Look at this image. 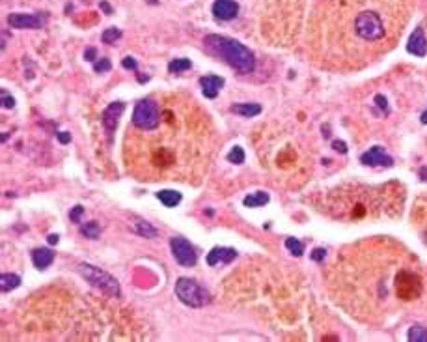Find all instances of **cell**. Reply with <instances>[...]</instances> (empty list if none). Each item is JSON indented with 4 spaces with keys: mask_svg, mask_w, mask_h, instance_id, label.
I'll use <instances>...</instances> for the list:
<instances>
[{
    "mask_svg": "<svg viewBox=\"0 0 427 342\" xmlns=\"http://www.w3.org/2000/svg\"><path fill=\"white\" fill-rule=\"evenodd\" d=\"M204 43L211 53L224 58L239 73H252L256 68V58L252 55V51H248L243 43H239L235 39L211 34V36H206Z\"/></svg>",
    "mask_w": 427,
    "mask_h": 342,
    "instance_id": "cell-1",
    "label": "cell"
},
{
    "mask_svg": "<svg viewBox=\"0 0 427 342\" xmlns=\"http://www.w3.org/2000/svg\"><path fill=\"white\" fill-rule=\"evenodd\" d=\"M176 296L181 303L189 305L192 309H202L209 305L211 296L204 286H200L196 280L189 279V277H181L176 282Z\"/></svg>",
    "mask_w": 427,
    "mask_h": 342,
    "instance_id": "cell-2",
    "label": "cell"
},
{
    "mask_svg": "<svg viewBox=\"0 0 427 342\" xmlns=\"http://www.w3.org/2000/svg\"><path fill=\"white\" fill-rule=\"evenodd\" d=\"M78 273H80L93 288H99L101 292H105L107 296L120 297V284H118V280H116L110 273L105 271V269H99V267L90 265V264H80L78 265Z\"/></svg>",
    "mask_w": 427,
    "mask_h": 342,
    "instance_id": "cell-3",
    "label": "cell"
},
{
    "mask_svg": "<svg viewBox=\"0 0 427 342\" xmlns=\"http://www.w3.org/2000/svg\"><path fill=\"white\" fill-rule=\"evenodd\" d=\"M355 30L362 39L377 41L384 36V24L375 11H362L355 19Z\"/></svg>",
    "mask_w": 427,
    "mask_h": 342,
    "instance_id": "cell-4",
    "label": "cell"
},
{
    "mask_svg": "<svg viewBox=\"0 0 427 342\" xmlns=\"http://www.w3.org/2000/svg\"><path fill=\"white\" fill-rule=\"evenodd\" d=\"M133 124L137 125L138 129H144V131L155 129V127L159 125V110H157V105H155L151 99H142V101H138V105L135 107V112H133Z\"/></svg>",
    "mask_w": 427,
    "mask_h": 342,
    "instance_id": "cell-5",
    "label": "cell"
},
{
    "mask_svg": "<svg viewBox=\"0 0 427 342\" xmlns=\"http://www.w3.org/2000/svg\"><path fill=\"white\" fill-rule=\"evenodd\" d=\"M170 249H172V255L177 260V264L185 265V267H191L198 260L194 247L185 238H172L170 240Z\"/></svg>",
    "mask_w": 427,
    "mask_h": 342,
    "instance_id": "cell-6",
    "label": "cell"
},
{
    "mask_svg": "<svg viewBox=\"0 0 427 342\" xmlns=\"http://www.w3.org/2000/svg\"><path fill=\"white\" fill-rule=\"evenodd\" d=\"M362 165H369V167H392L394 159L386 154V150L382 146H373L371 150H367L366 154L360 156Z\"/></svg>",
    "mask_w": 427,
    "mask_h": 342,
    "instance_id": "cell-7",
    "label": "cell"
},
{
    "mask_svg": "<svg viewBox=\"0 0 427 342\" xmlns=\"http://www.w3.org/2000/svg\"><path fill=\"white\" fill-rule=\"evenodd\" d=\"M239 13V4L235 0H214L213 4V15L222 21H229L237 17Z\"/></svg>",
    "mask_w": 427,
    "mask_h": 342,
    "instance_id": "cell-8",
    "label": "cell"
},
{
    "mask_svg": "<svg viewBox=\"0 0 427 342\" xmlns=\"http://www.w3.org/2000/svg\"><path fill=\"white\" fill-rule=\"evenodd\" d=\"M123 110H125V105L122 101L110 103L107 109H105V112H103V125L107 127L108 131H114L116 127H118Z\"/></svg>",
    "mask_w": 427,
    "mask_h": 342,
    "instance_id": "cell-9",
    "label": "cell"
},
{
    "mask_svg": "<svg viewBox=\"0 0 427 342\" xmlns=\"http://www.w3.org/2000/svg\"><path fill=\"white\" fill-rule=\"evenodd\" d=\"M8 23L13 28H39L43 21L36 15H30V13H9Z\"/></svg>",
    "mask_w": 427,
    "mask_h": 342,
    "instance_id": "cell-10",
    "label": "cell"
},
{
    "mask_svg": "<svg viewBox=\"0 0 427 342\" xmlns=\"http://www.w3.org/2000/svg\"><path fill=\"white\" fill-rule=\"evenodd\" d=\"M237 256V253L229 247H214L209 251L207 255V264L209 265H218V264H229L233 262Z\"/></svg>",
    "mask_w": 427,
    "mask_h": 342,
    "instance_id": "cell-11",
    "label": "cell"
},
{
    "mask_svg": "<svg viewBox=\"0 0 427 342\" xmlns=\"http://www.w3.org/2000/svg\"><path fill=\"white\" fill-rule=\"evenodd\" d=\"M200 86H202V93L209 97V99H214L220 88L224 86V79L216 77V75H206V77L200 79Z\"/></svg>",
    "mask_w": 427,
    "mask_h": 342,
    "instance_id": "cell-12",
    "label": "cell"
},
{
    "mask_svg": "<svg viewBox=\"0 0 427 342\" xmlns=\"http://www.w3.org/2000/svg\"><path fill=\"white\" fill-rule=\"evenodd\" d=\"M407 51L414 56H426L427 53V39L426 34L422 28H416V30L411 34L409 38V45H407Z\"/></svg>",
    "mask_w": 427,
    "mask_h": 342,
    "instance_id": "cell-13",
    "label": "cell"
},
{
    "mask_svg": "<svg viewBox=\"0 0 427 342\" xmlns=\"http://www.w3.org/2000/svg\"><path fill=\"white\" fill-rule=\"evenodd\" d=\"M54 260V253L51 249H34L32 251V262L38 269H47L49 265L53 264Z\"/></svg>",
    "mask_w": 427,
    "mask_h": 342,
    "instance_id": "cell-14",
    "label": "cell"
},
{
    "mask_svg": "<svg viewBox=\"0 0 427 342\" xmlns=\"http://www.w3.org/2000/svg\"><path fill=\"white\" fill-rule=\"evenodd\" d=\"M231 112L239 114V116L252 118L258 116L261 112V105H258V103H235V105H231Z\"/></svg>",
    "mask_w": 427,
    "mask_h": 342,
    "instance_id": "cell-15",
    "label": "cell"
},
{
    "mask_svg": "<svg viewBox=\"0 0 427 342\" xmlns=\"http://www.w3.org/2000/svg\"><path fill=\"white\" fill-rule=\"evenodd\" d=\"M157 198H159L166 208H174V206H177V204L181 202V194L177 193V191H168V189L159 191V193H157Z\"/></svg>",
    "mask_w": 427,
    "mask_h": 342,
    "instance_id": "cell-16",
    "label": "cell"
},
{
    "mask_svg": "<svg viewBox=\"0 0 427 342\" xmlns=\"http://www.w3.org/2000/svg\"><path fill=\"white\" fill-rule=\"evenodd\" d=\"M269 202V194L263 193V191H258V193L248 194L243 200V204L246 208H260V206H265Z\"/></svg>",
    "mask_w": 427,
    "mask_h": 342,
    "instance_id": "cell-17",
    "label": "cell"
},
{
    "mask_svg": "<svg viewBox=\"0 0 427 342\" xmlns=\"http://www.w3.org/2000/svg\"><path fill=\"white\" fill-rule=\"evenodd\" d=\"M19 284H21V277L15 275V273H4V275L0 277V288H2V292L15 290Z\"/></svg>",
    "mask_w": 427,
    "mask_h": 342,
    "instance_id": "cell-18",
    "label": "cell"
},
{
    "mask_svg": "<svg viewBox=\"0 0 427 342\" xmlns=\"http://www.w3.org/2000/svg\"><path fill=\"white\" fill-rule=\"evenodd\" d=\"M135 232L151 240V238H157L159 230H157L153 225H149V223H145V221H137V225H135Z\"/></svg>",
    "mask_w": 427,
    "mask_h": 342,
    "instance_id": "cell-19",
    "label": "cell"
},
{
    "mask_svg": "<svg viewBox=\"0 0 427 342\" xmlns=\"http://www.w3.org/2000/svg\"><path fill=\"white\" fill-rule=\"evenodd\" d=\"M407 339L412 342H427V327L424 326H412L409 329Z\"/></svg>",
    "mask_w": 427,
    "mask_h": 342,
    "instance_id": "cell-20",
    "label": "cell"
},
{
    "mask_svg": "<svg viewBox=\"0 0 427 342\" xmlns=\"http://www.w3.org/2000/svg\"><path fill=\"white\" fill-rule=\"evenodd\" d=\"M191 60L189 58H177V60H172V62L168 64V71L170 73H181V71H187L191 70Z\"/></svg>",
    "mask_w": 427,
    "mask_h": 342,
    "instance_id": "cell-21",
    "label": "cell"
},
{
    "mask_svg": "<svg viewBox=\"0 0 427 342\" xmlns=\"http://www.w3.org/2000/svg\"><path fill=\"white\" fill-rule=\"evenodd\" d=\"M82 234L86 236V238H88V240H95V238H99V234H101L99 223L92 221V223L84 225V226H82Z\"/></svg>",
    "mask_w": 427,
    "mask_h": 342,
    "instance_id": "cell-22",
    "label": "cell"
},
{
    "mask_svg": "<svg viewBox=\"0 0 427 342\" xmlns=\"http://www.w3.org/2000/svg\"><path fill=\"white\" fill-rule=\"evenodd\" d=\"M285 249L289 251L293 256H300V255L304 253L302 243H300L298 240H295V238H287V240H285Z\"/></svg>",
    "mask_w": 427,
    "mask_h": 342,
    "instance_id": "cell-23",
    "label": "cell"
},
{
    "mask_svg": "<svg viewBox=\"0 0 427 342\" xmlns=\"http://www.w3.org/2000/svg\"><path fill=\"white\" fill-rule=\"evenodd\" d=\"M228 161L233 165H243L244 163V150L241 146H235V148L231 150L228 154Z\"/></svg>",
    "mask_w": 427,
    "mask_h": 342,
    "instance_id": "cell-24",
    "label": "cell"
},
{
    "mask_svg": "<svg viewBox=\"0 0 427 342\" xmlns=\"http://www.w3.org/2000/svg\"><path fill=\"white\" fill-rule=\"evenodd\" d=\"M122 38V30L120 28H107V30L103 32V43H114L116 39Z\"/></svg>",
    "mask_w": 427,
    "mask_h": 342,
    "instance_id": "cell-25",
    "label": "cell"
},
{
    "mask_svg": "<svg viewBox=\"0 0 427 342\" xmlns=\"http://www.w3.org/2000/svg\"><path fill=\"white\" fill-rule=\"evenodd\" d=\"M0 97H2V107L4 109H13L15 107V99L6 90H0Z\"/></svg>",
    "mask_w": 427,
    "mask_h": 342,
    "instance_id": "cell-26",
    "label": "cell"
},
{
    "mask_svg": "<svg viewBox=\"0 0 427 342\" xmlns=\"http://www.w3.org/2000/svg\"><path fill=\"white\" fill-rule=\"evenodd\" d=\"M375 103H377V107H379V109H381L384 114H388V112H390L388 101H386V97H384V95H381V93H379V95H375Z\"/></svg>",
    "mask_w": 427,
    "mask_h": 342,
    "instance_id": "cell-27",
    "label": "cell"
},
{
    "mask_svg": "<svg viewBox=\"0 0 427 342\" xmlns=\"http://www.w3.org/2000/svg\"><path fill=\"white\" fill-rule=\"evenodd\" d=\"M93 70L97 71V73H103V71H108V70H110V60H107V58H101L99 62H95V64H93Z\"/></svg>",
    "mask_w": 427,
    "mask_h": 342,
    "instance_id": "cell-28",
    "label": "cell"
},
{
    "mask_svg": "<svg viewBox=\"0 0 427 342\" xmlns=\"http://www.w3.org/2000/svg\"><path fill=\"white\" fill-rule=\"evenodd\" d=\"M84 213V208L82 206H75L73 210H71V213H69V219L73 221V223H80V215Z\"/></svg>",
    "mask_w": 427,
    "mask_h": 342,
    "instance_id": "cell-29",
    "label": "cell"
},
{
    "mask_svg": "<svg viewBox=\"0 0 427 342\" xmlns=\"http://www.w3.org/2000/svg\"><path fill=\"white\" fill-rule=\"evenodd\" d=\"M122 66L125 70H137V60H135L133 56H125L122 60Z\"/></svg>",
    "mask_w": 427,
    "mask_h": 342,
    "instance_id": "cell-30",
    "label": "cell"
},
{
    "mask_svg": "<svg viewBox=\"0 0 427 342\" xmlns=\"http://www.w3.org/2000/svg\"><path fill=\"white\" fill-rule=\"evenodd\" d=\"M332 148H334L336 152H340V154H347V144L342 142V140H334V142H332Z\"/></svg>",
    "mask_w": 427,
    "mask_h": 342,
    "instance_id": "cell-31",
    "label": "cell"
},
{
    "mask_svg": "<svg viewBox=\"0 0 427 342\" xmlns=\"http://www.w3.org/2000/svg\"><path fill=\"white\" fill-rule=\"evenodd\" d=\"M325 255H327L325 249H313L312 251V260L313 262H321V260L325 258Z\"/></svg>",
    "mask_w": 427,
    "mask_h": 342,
    "instance_id": "cell-32",
    "label": "cell"
},
{
    "mask_svg": "<svg viewBox=\"0 0 427 342\" xmlns=\"http://www.w3.org/2000/svg\"><path fill=\"white\" fill-rule=\"evenodd\" d=\"M58 140H60L62 144H68L69 140H71V135L69 133H58Z\"/></svg>",
    "mask_w": 427,
    "mask_h": 342,
    "instance_id": "cell-33",
    "label": "cell"
},
{
    "mask_svg": "<svg viewBox=\"0 0 427 342\" xmlns=\"http://www.w3.org/2000/svg\"><path fill=\"white\" fill-rule=\"evenodd\" d=\"M84 58H86V60H95V49H88V51L84 53Z\"/></svg>",
    "mask_w": 427,
    "mask_h": 342,
    "instance_id": "cell-34",
    "label": "cell"
},
{
    "mask_svg": "<svg viewBox=\"0 0 427 342\" xmlns=\"http://www.w3.org/2000/svg\"><path fill=\"white\" fill-rule=\"evenodd\" d=\"M47 241H49L51 245H56V243H58V236H56V234H51V236L47 238Z\"/></svg>",
    "mask_w": 427,
    "mask_h": 342,
    "instance_id": "cell-35",
    "label": "cell"
},
{
    "mask_svg": "<svg viewBox=\"0 0 427 342\" xmlns=\"http://www.w3.org/2000/svg\"><path fill=\"white\" fill-rule=\"evenodd\" d=\"M418 174H420V178H422V179H427V169H426V167H424V169H420Z\"/></svg>",
    "mask_w": 427,
    "mask_h": 342,
    "instance_id": "cell-36",
    "label": "cell"
},
{
    "mask_svg": "<svg viewBox=\"0 0 427 342\" xmlns=\"http://www.w3.org/2000/svg\"><path fill=\"white\" fill-rule=\"evenodd\" d=\"M422 124H427V112L422 114Z\"/></svg>",
    "mask_w": 427,
    "mask_h": 342,
    "instance_id": "cell-37",
    "label": "cell"
},
{
    "mask_svg": "<svg viewBox=\"0 0 427 342\" xmlns=\"http://www.w3.org/2000/svg\"><path fill=\"white\" fill-rule=\"evenodd\" d=\"M103 9H105L107 13H110V8H108V6H107V4H105V2H103Z\"/></svg>",
    "mask_w": 427,
    "mask_h": 342,
    "instance_id": "cell-38",
    "label": "cell"
}]
</instances>
